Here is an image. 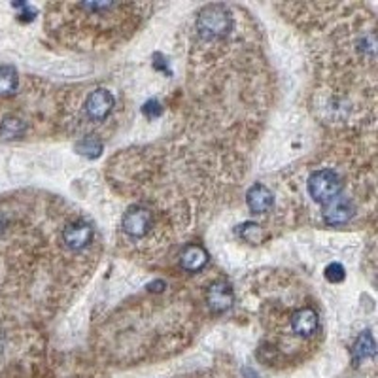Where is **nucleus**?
Wrapping results in <instances>:
<instances>
[{
  "mask_svg": "<svg viewBox=\"0 0 378 378\" xmlns=\"http://www.w3.org/2000/svg\"><path fill=\"white\" fill-rule=\"evenodd\" d=\"M238 235L246 240V243L250 244H257L263 240V237H265V233H263V229H261L257 223H254V221H246V223H243L240 226V229H238Z\"/></svg>",
  "mask_w": 378,
  "mask_h": 378,
  "instance_id": "15",
  "label": "nucleus"
},
{
  "mask_svg": "<svg viewBox=\"0 0 378 378\" xmlns=\"http://www.w3.org/2000/svg\"><path fill=\"white\" fill-rule=\"evenodd\" d=\"M76 152L79 155L89 159H96L102 153V142L95 136H87V138H82L79 142H76Z\"/></svg>",
  "mask_w": 378,
  "mask_h": 378,
  "instance_id": "14",
  "label": "nucleus"
},
{
  "mask_svg": "<svg viewBox=\"0 0 378 378\" xmlns=\"http://www.w3.org/2000/svg\"><path fill=\"white\" fill-rule=\"evenodd\" d=\"M231 16L220 4L206 6L197 17V30L204 40H216L231 30Z\"/></svg>",
  "mask_w": 378,
  "mask_h": 378,
  "instance_id": "1",
  "label": "nucleus"
},
{
  "mask_svg": "<svg viewBox=\"0 0 378 378\" xmlns=\"http://www.w3.org/2000/svg\"><path fill=\"white\" fill-rule=\"evenodd\" d=\"M374 352H377V348H374L373 335H371V331H365V333L357 337V340L354 343V348H352L354 365H360L369 357H374Z\"/></svg>",
  "mask_w": 378,
  "mask_h": 378,
  "instance_id": "11",
  "label": "nucleus"
},
{
  "mask_svg": "<svg viewBox=\"0 0 378 378\" xmlns=\"http://www.w3.org/2000/svg\"><path fill=\"white\" fill-rule=\"evenodd\" d=\"M291 329L301 337H311L318 329V314L314 308H301L291 316Z\"/></svg>",
  "mask_w": 378,
  "mask_h": 378,
  "instance_id": "9",
  "label": "nucleus"
},
{
  "mask_svg": "<svg viewBox=\"0 0 378 378\" xmlns=\"http://www.w3.org/2000/svg\"><path fill=\"white\" fill-rule=\"evenodd\" d=\"M206 303H209L210 311L218 312V314L229 311L233 303H235L233 288L227 282H223V280H218L206 291Z\"/></svg>",
  "mask_w": 378,
  "mask_h": 378,
  "instance_id": "5",
  "label": "nucleus"
},
{
  "mask_svg": "<svg viewBox=\"0 0 378 378\" xmlns=\"http://www.w3.org/2000/svg\"><path fill=\"white\" fill-rule=\"evenodd\" d=\"M322 214L328 226H345L354 216V204H352L350 199L337 195V197L326 203Z\"/></svg>",
  "mask_w": 378,
  "mask_h": 378,
  "instance_id": "3",
  "label": "nucleus"
},
{
  "mask_svg": "<svg viewBox=\"0 0 378 378\" xmlns=\"http://www.w3.org/2000/svg\"><path fill=\"white\" fill-rule=\"evenodd\" d=\"M340 189H343V180H340L339 174L333 172V170H316V172H312L311 178H308V193H311V197L320 204H326L328 201L340 195Z\"/></svg>",
  "mask_w": 378,
  "mask_h": 378,
  "instance_id": "2",
  "label": "nucleus"
},
{
  "mask_svg": "<svg viewBox=\"0 0 378 378\" xmlns=\"http://www.w3.org/2000/svg\"><path fill=\"white\" fill-rule=\"evenodd\" d=\"M93 238V227L85 221H76L65 227L62 231V240L70 250H84Z\"/></svg>",
  "mask_w": 378,
  "mask_h": 378,
  "instance_id": "7",
  "label": "nucleus"
},
{
  "mask_svg": "<svg viewBox=\"0 0 378 378\" xmlns=\"http://www.w3.org/2000/svg\"><path fill=\"white\" fill-rule=\"evenodd\" d=\"M113 108V95L106 89H96L87 96L85 102V112L91 119H104Z\"/></svg>",
  "mask_w": 378,
  "mask_h": 378,
  "instance_id": "6",
  "label": "nucleus"
},
{
  "mask_svg": "<svg viewBox=\"0 0 378 378\" xmlns=\"http://www.w3.org/2000/svg\"><path fill=\"white\" fill-rule=\"evenodd\" d=\"M206 263H209V254L199 244H189L180 254V265L189 272L201 271Z\"/></svg>",
  "mask_w": 378,
  "mask_h": 378,
  "instance_id": "10",
  "label": "nucleus"
},
{
  "mask_svg": "<svg viewBox=\"0 0 378 378\" xmlns=\"http://www.w3.org/2000/svg\"><path fill=\"white\" fill-rule=\"evenodd\" d=\"M142 112H144V116H146L148 119H155L163 113V106H161V102L159 101H148L146 104H144V108H142Z\"/></svg>",
  "mask_w": 378,
  "mask_h": 378,
  "instance_id": "17",
  "label": "nucleus"
},
{
  "mask_svg": "<svg viewBox=\"0 0 378 378\" xmlns=\"http://www.w3.org/2000/svg\"><path fill=\"white\" fill-rule=\"evenodd\" d=\"M19 78H17V70L10 65H2L0 67V96H10L16 93Z\"/></svg>",
  "mask_w": 378,
  "mask_h": 378,
  "instance_id": "12",
  "label": "nucleus"
},
{
  "mask_svg": "<svg viewBox=\"0 0 378 378\" xmlns=\"http://www.w3.org/2000/svg\"><path fill=\"white\" fill-rule=\"evenodd\" d=\"M121 227H123V231L129 237H144L150 231V227H152V214H150V210L142 209V206L129 209L125 212Z\"/></svg>",
  "mask_w": 378,
  "mask_h": 378,
  "instance_id": "4",
  "label": "nucleus"
},
{
  "mask_svg": "<svg viewBox=\"0 0 378 378\" xmlns=\"http://www.w3.org/2000/svg\"><path fill=\"white\" fill-rule=\"evenodd\" d=\"M246 203H248V209L255 214H267L274 204V197H272L269 187L263 184H255L246 193Z\"/></svg>",
  "mask_w": 378,
  "mask_h": 378,
  "instance_id": "8",
  "label": "nucleus"
},
{
  "mask_svg": "<svg viewBox=\"0 0 378 378\" xmlns=\"http://www.w3.org/2000/svg\"><path fill=\"white\" fill-rule=\"evenodd\" d=\"M4 226H6V221H4V216L0 214V233H2V229H4Z\"/></svg>",
  "mask_w": 378,
  "mask_h": 378,
  "instance_id": "18",
  "label": "nucleus"
},
{
  "mask_svg": "<svg viewBox=\"0 0 378 378\" xmlns=\"http://www.w3.org/2000/svg\"><path fill=\"white\" fill-rule=\"evenodd\" d=\"M345 267L340 265V263H331V265L326 269V278H328L331 284H339L345 280Z\"/></svg>",
  "mask_w": 378,
  "mask_h": 378,
  "instance_id": "16",
  "label": "nucleus"
},
{
  "mask_svg": "<svg viewBox=\"0 0 378 378\" xmlns=\"http://www.w3.org/2000/svg\"><path fill=\"white\" fill-rule=\"evenodd\" d=\"M27 130V125L23 123L19 118H6L0 123V138L2 140H16L21 138Z\"/></svg>",
  "mask_w": 378,
  "mask_h": 378,
  "instance_id": "13",
  "label": "nucleus"
}]
</instances>
